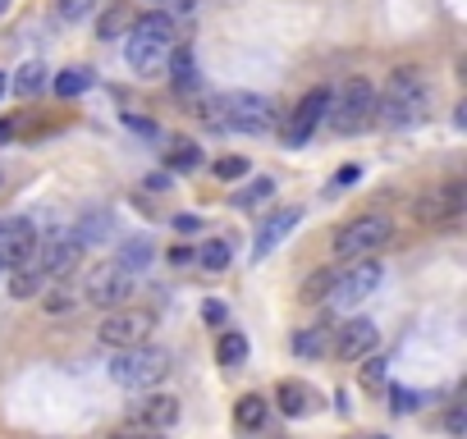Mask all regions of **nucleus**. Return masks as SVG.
<instances>
[{
  "label": "nucleus",
  "mask_w": 467,
  "mask_h": 439,
  "mask_svg": "<svg viewBox=\"0 0 467 439\" xmlns=\"http://www.w3.org/2000/svg\"><path fill=\"white\" fill-rule=\"evenodd\" d=\"M431 114V83L421 78V69L403 64L389 73L385 92L376 97V124L385 129H417Z\"/></svg>",
  "instance_id": "nucleus-1"
},
{
  "label": "nucleus",
  "mask_w": 467,
  "mask_h": 439,
  "mask_svg": "<svg viewBox=\"0 0 467 439\" xmlns=\"http://www.w3.org/2000/svg\"><path fill=\"white\" fill-rule=\"evenodd\" d=\"M174 37H179V28H174L170 14H138L133 28H129V37H124V42H129V46H124L129 69H133L138 78L166 73L170 51H174Z\"/></svg>",
  "instance_id": "nucleus-2"
},
{
  "label": "nucleus",
  "mask_w": 467,
  "mask_h": 439,
  "mask_svg": "<svg viewBox=\"0 0 467 439\" xmlns=\"http://www.w3.org/2000/svg\"><path fill=\"white\" fill-rule=\"evenodd\" d=\"M220 129H234V133H270L280 124V110L270 97H257V92H225L207 106Z\"/></svg>",
  "instance_id": "nucleus-3"
},
{
  "label": "nucleus",
  "mask_w": 467,
  "mask_h": 439,
  "mask_svg": "<svg viewBox=\"0 0 467 439\" xmlns=\"http://www.w3.org/2000/svg\"><path fill=\"white\" fill-rule=\"evenodd\" d=\"M170 376V352L166 348H151V343H138V348H120L110 362V380L120 389H156Z\"/></svg>",
  "instance_id": "nucleus-4"
},
{
  "label": "nucleus",
  "mask_w": 467,
  "mask_h": 439,
  "mask_svg": "<svg viewBox=\"0 0 467 439\" xmlns=\"http://www.w3.org/2000/svg\"><path fill=\"white\" fill-rule=\"evenodd\" d=\"M326 124L344 138H353L362 129L376 124V88L367 78H348L339 88V97H330V110H326Z\"/></svg>",
  "instance_id": "nucleus-5"
},
{
  "label": "nucleus",
  "mask_w": 467,
  "mask_h": 439,
  "mask_svg": "<svg viewBox=\"0 0 467 439\" xmlns=\"http://www.w3.org/2000/svg\"><path fill=\"white\" fill-rule=\"evenodd\" d=\"M151 330H156V311L151 307H115V311H106V321H101V330H97V339L106 343V348H138V343H147L151 339Z\"/></svg>",
  "instance_id": "nucleus-6"
},
{
  "label": "nucleus",
  "mask_w": 467,
  "mask_h": 439,
  "mask_svg": "<svg viewBox=\"0 0 467 439\" xmlns=\"http://www.w3.org/2000/svg\"><path fill=\"white\" fill-rule=\"evenodd\" d=\"M389 238H395V220H385V215H358V220H348L335 233V257H348V261L371 257V252H380L389 243Z\"/></svg>",
  "instance_id": "nucleus-7"
},
{
  "label": "nucleus",
  "mask_w": 467,
  "mask_h": 439,
  "mask_svg": "<svg viewBox=\"0 0 467 439\" xmlns=\"http://www.w3.org/2000/svg\"><path fill=\"white\" fill-rule=\"evenodd\" d=\"M83 298H88L92 307H106V311L124 307V302L133 298V274H129L120 261H106V266L88 270V279H83Z\"/></svg>",
  "instance_id": "nucleus-8"
},
{
  "label": "nucleus",
  "mask_w": 467,
  "mask_h": 439,
  "mask_svg": "<svg viewBox=\"0 0 467 439\" xmlns=\"http://www.w3.org/2000/svg\"><path fill=\"white\" fill-rule=\"evenodd\" d=\"M330 88H311L293 110H289V124H284V147H302L311 133L321 129V119H326V110H330Z\"/></svg>",
  "instance_id": "nucleus-9"
},
{
  "label": "nucleus",
  "mask_w": 467,
  "mask_h": 439,
  "mask_svg": "<svg viewBox=\"0 0 467 439\" xmlns=\"http://www.w3.org/2000/svg\"><path fill=\"white\" fill-rule=\"evenodd\" d=\"M463 215V183H436L412 202V220L421 224H454Z\"/></svg>",
  "instance_id": "nucleus-10"
},
{
  "label": "nucleus",
  "mask_w": 467,
  "mask_h": 439,
  "mask_svg": "<svg viewBox=\"0 0 467 439\" xmlns=\"http://www.w3.org/2000/svg\"><path fill=\"white\" fill-rule=\"evenodd\" d=\"M380 284V266L376 261H358V266H348L344 274H335V284H330V298L335 307H358L362 298H371Z\"/></svg>",
  "instance_id": "nucleus-11"
},
{
  "label": "nucleus",
  "mask_w": 467,
  "mask_h": 439,
  "mask_svg": "<svg viewBox=\"0 0 467 439\" xmlns=\"http://www.w3.org/2000/svg\"><path fill=\"white\" fill-rule=\"evenodd\" d=\"M37 266H42L47 274H69L78 266V257H83V243H78L73 229H51L42 243H37Z\"/></svg>",
  "instance_id": "nucleus-12"
},
{
  "label": "nucleus",
  "mask_w": 467,
  "mask_h": 439,
  "mask_svg": "<svg viewBox=\"0 0 467 439\" xmlns=\"http://www.w3.org/2000/svg\"><path fill=\"white\" fill-rule=\"evenodd\" d=\"M376 343H380V330H376V321H367V316H353V321H344L339 330H335V357L339 362H362V357H371L376 352Z\"/></svg>",
  "instance_id": "nucleus-13"
},
{
  "label": "nucleus",
  "mask_w": 467,
  "mask_h": 439,
  "mask_svg": "<svg viewBox=\"0 0 467 439\" xmlns=\"http://www.w3.org/2000/svg\"><path fill=\"white\" fill-rule=\"evenodd\" d=\"M129 421L151 430V435H166L179 426V398L174 393H142L138 403L129 408Z\"/></svg>",
  "instance_id": "nucleus-14"
},
{
  "label": "nucleus",
  "mask_w": 467,
  "mask_h": 439,
  "mask_svg": "<svg viewBox=\"0 0 467 439\" xmlns=\"http://www.w3.org/2000/svg\"><path fill=\"white\" fill-rule=\"evenodd\" d=\"M37 252V229L32 220H0V266H23Z\"/></svg>",
  "instance_id": "nucleus-15"
},
{
  "label": "nucleus",
  "mask_w": 467,
  "mask_h": 439,
  "mask_svg": "<svg viewBox=\"0 0 467 439\" xmlns=\"http://www.w3.org/2000/svg\"><path fill=\"white\" fill-rule=\"evenodd\" d=\"M298 220H302V211L298 207H284V211H276V215H270L261 229H257V243H252V257L261 261V257H270V252H276L280 243H284V238L298 229Z\"/></svg>",
  "instance_id": "nucleus-16"
},
{
  "label": "nucleus",
  "mask_w": 467,
  "mask_h": 439,
  "mask_svg": "<svg viewBox=\"0 0 467 439\" xmlns=\"http://www.w3.org/2000/svg\"><path fill=\"white\" fill-rule=\"evenodd\" d=\"M276 408L284 417H311L317 412V389L302 384V380H280L276 384Z\"/></svg>",
  "instance_id": "nucleus-17"
},
{
  "label": "nucleus",
  "mask_w": 467,
  "mask_h": 439,
  "mask_svg": "<svg viewBox=\"0 0 467 439\" xmlns=\"http://www.w3.org/2000/svg\"><path fill=\"white\" fill-rule=\"evenodd\" d=\"M47 279H51V274H47L42 266H37V257H28L23 266H14V270H10V293H14V298H23V302H28V298H42Z\"/></svg>",
  "instance_id": "nucleus-18"
},
{
  "label": "nucleus",
  "mask_w": 467,
  "mask_h": 439,
  "mask_svg": "<svg viewBox=\"0 0 467 439\" xmlns=\"http://www.w3.org/2000/svg\"><path fill=\"white\" fill-rule=\"evenodd\" d=\"M133 19H138V10L129 5V0H110V10L97 23V37H101V42H120V37H129Z\"/></svg>",
  "instance_id": "nucleus-19"
},
{
  "label": "nucleus",
  "mask_w": 467,
  "mask_h": 439,
  "mask_svg": "<svg viewBox=\"0 0 467 439\" xmlns=\"http://www.w3.org/2000/svg\"><path fill=\"white\" fill-rule=\"evenodd\" d=\"M166 165H170L174 174L198 170V165H202V147H198V142H188V138H174V142L166 147Z\"/></svg>",
  "instance_id": "nucleus-20"
},
{
  "label": "nucleus",
  "mask_w": 467,
  "mask_h": 439,
  "mask_svg": "<svg viewBox=\"0 0 467 439\" xmlns=\"http://www.w3.org/2000/svg\"><path fill=\"white\" fill-rule=\"evenodd\" d=\"M293 352H298V357H326V352H330V325L321 321V325L298 330V334H293Z\"/></svg>",
  "instance_id": "nucleus-21"
},
{
  "label": "nucleus",
  "mask_w": 467,
  "mask_h": 439,
  "mask_svg": "<svg viewBox=\"0 0 467 439\" xmlns=\"http://www.w3.org/2000/svg\"><path fill=\"white\" fill-rule=\"evenodd\" d=\"M266 421V398L261 393H243L239 403H234V426L239 430H261Z\"/></svg>",
  "instance_id": "nucleus-22"
},
{
  "label": "nucleus",
  "mask_w": 467,
  "mask_h": 439,
  "mask_svg": "<svg viewBox=\"0 0 467 439\" xmlns=\"http://www.w3.org/2000/svg\"><path fill=\"white\" fill-rule=\"evenodd\" d=\"M216 357H220V367H243L248 362V334L243 330H225L220 343H216Z\"/></svg>",
  "instance_id": "nucleus-23"
},
{
  "label": "nucleus",
  "mask_w": 467,
  "mask_h": 439,
  "mask_svg": "<svg viewBox=\"0 0 467 439\" xmlns=\"http://www.w3.org/2000/svg\"><path fill=\"white\" fill-rule=\"evenodd\" d=\"M229 243H225V238H211V243H202V252H198V266L207 270V274H225L229 270Z\"/></svg>",
  "instance_id": "nucleus-24"
},
{
  "label": "nucleus",
  "mask_w": 467,
  "mask_h": 439,
  "mask_svg": "<svg viewBox=\"0 0 467 439\" xmlns=\"http://www.w3.org/2000/svg\"><path fill=\"white\" fill-rule=\"evenodd\" d=\"M60 97H83L88 88H92V69H64V73H55V83H51Z\"/></svg>",
  "instance_id": "nucleus-25"
},
{
  "label": "nucleus",
  "mask_w": 467,
  "mask_h": 439,
  "mask_svg": "<svg viewBox=\"0 0 467 439\" xmlns=\"http://www.w3.org/2000/svg\"><path fill=\"white\" fill-rule=\"evenodd\" d=\"M151 261V238H129V243L120 248V266L133 274V270H147Z\"/></svg>",
  "instance_id": "nucleus-26"
},
{
  "label": "nucleus",
  "mask_w": 467,
  "mask_h": 439,
  "mask_svg": "<svg viewBox=\"0 0 467 439\" xmlns=\"http://www.w3.org/2000/svg\"><path fill=\"white\" fill-rule=\"evenodd\" d=\"M47 88V69L42 64H23L19 73H14V92L28 101V97H37V92H42Z\"/></svg>",
  "instance_id": "nucleus-27"
},
{
  "label": "nucleus",
  "mask_w": 467,
  "mask_h": 439,
  "mask_svg": "<svg viewBox=\"0 0 467 439\" xmlns=\"http://www.w3.org/2000/svg\"><path fill=\"white\" fill-rule=\"evenodd\" d=\"M270 192H276V179H257L252 188H239V192H234V207H261Z\"/></svg>",
  "instance_id": "nucleus-28"
},
{
  "label": "nucleus",
  "mask_w": 467,
  "mask_h": 439,
  "mask_svg": "<svg viewBox=\"0 0 467 439\" xmlns=\"http://www.w3.org/2000/svg\"><path fill=\"white\" fill-rule=\"evenodd\" d=\"M73 307H78V293H73V289H51V293L42 298V311H47V316H69Z\"/></svg>",
  "instance_id": "nucleus-29"
},
{
  "label": "nucleus",
  "mask_w": 467,
  "mask_h": 439,
  "mask_svg": "<svg viewBox=\"0 0 467 439\" xmlns=\"http://www.w3.org/2000/svg\"><path fill=\"white\" fill-rule=\"evenodd\" d=\"M330 284H335V270L311 274L307 284H302V302H326V298H330Z\"/></svg>",
  "instance_id": "nucleus-30"
},
{
  "label": "nucleus",
  "mask_w": 467,
  "mask_h": 439,
  "mask_svg": "<svg viewBox=\"0 0 467 439\" xmlns=\"http://www.w3.org/2000/svg\"><path fill=\"white\" fill-rule=\"evenodd\" d=\"M97 5H101V0H55V14L64 23H78V19H88Z\"/></svg>",
  "instance_id": "nucleus-31"
},
{
  "label": "nucleus",
  "mask_w": 467,
  "mask_h": 439,
  "mask_svg": "<svg viewBox=\"0 0 467 439\" xmlns=\"http://www.w3.org/2000/svg\"><path fill=\"white\" fill-rule=\"evenodd\" d=\"M445 430H449V439H467V412H463V403H454L445 412Z\"/></svg>",
  "instance_id": "nucleus-32"
},
{
  "label": "nucleus",
  "mask_w": 467,
  "mask_h": 439,
  "mask_svg": "<svg viewBox=\"0 0 467 439\" xmlns=\"http://www.w3.org/2000/svg\"><path fill=\"white\" fill-rule=\"evenodd\" d=\"M216 174L220 179H243L248 174V161H243V156H225V161H216Z\"/></svg>",
  "instance_id": "nucleus-33"
},
{
  "label": "nucleus",
  "mask_w": 467,
  "mask_h": 439,
  "mask_svg": "<svg viewBox=\"0 0 467 439\" xmlns=\"http://www.w3.org/2000/svg\"><path fill=\"white\" fill-rule=\"evenodd\" d=\"M421 403V393H412V389H389V408L395 412H412Z\"/></svg>",
  "instance_id": "nucleus-34"
},
{
  "label": "nucleus",
  "mask_w": 467,
  "mask_h": 439,
  "mask_svg": "<svg viewBox=\"0 0 467 439\" xmlns=\"http://www.w3.org/2000/svg\"><path fill=\"white\" fill-rule=\"evenodd\" d=\"M385 367H389L385 357H362V380L367 384H380L385 380Z\"/></svg>",
  "instance_id": "nucleus-35"
},
{
  "label": "nucleus",
  "mask_w": 467,
  "mask_h": 439,
  "mask_svg": "<svg viewBox=\"0 0 467 439\" xmlns=\"http://www.w3.org/2000/svg\"><path fill=\"white\" fill-rule=\"evenodd\" d=\"M166 261H170L174 270H183V266H192V261H198V252H192V248H183V243H174V248L166 252Z\"/></svg>",
  "instance_id": "nucleus-36"
},
{
  "label": "nucleus",
  "mask_w": 467,
  "mask_h": 439,
  "mask_svg": "<svg viewBox=\"0 0 467 439\" xmlns=\"http://www.w3.org/2000/svg\"><path fill=\"white\" fill-rule=\"evenodd\" d=\"M124 124H129L133 133H142V138H156V124H151V119H138V114H124Z\"/></svg>",
  "instance_id": "nucleus-37"
},
{
  "label": "nucleus",
  "mask_w": 467,
  "mask_h": 439,
  "mask_svg": "<svg viewBox=\"0 0 467 439\" xmlns=\"http://www.w3.org/2000/svg\"><path fill=\"white\" fill-rule=\"evenodd\" d=\"M353 179H362V170H358V165H344V170L335 174V183H330V188L339 192V188H348V183H353Z\"/></svg>",
  "instance_id": "nucleus-38"
},
{
  "label": "nucleus",
  "mask_w": 467,
  "mask_h": 439,
  "mask_svg": "<svg viewBox=\"0 0 467 439\" xmlns=\"http://www.w3.org/2000/svg\"><path fill=\"white\" fill-rule=\"evenodd\" d=\"M110 439H156V435H151V430H142V426H133V421H129V426H124V430H115V435H110Z\"/></svg>",
  "instance_id": "nucleus-39"
},
{
  "label": "nucleus",
  "mask_w": 467,
  "mask_h": 439,
  "mask_svg": "<svg viewBox=\"0 0 467 439\" xmlns=\"http://www.w3.org/2000/svg\"><path fill=\"white\" fill-rule=\"evenodd\" d=\"M174 229H179V233H198L202 220H198V215H174Z\"/></svg>",
  "instance_id": "nucleus-40"
},
{
  "label": "nucleus",
  "mask_w": 467,
  "mask_h": 439,
  "mask_svg": "<svg viewBox=\"0 0 467 439\" xmlns=\"http://www.w3.org/2000/svg\"><path fill=\"white\" fill-rule=\"evenodd\" d=\"M202 316H207L211 325H220V321H225V302H207V307H202Z\"/></svg>",
  "instance_id": "nucleus-41"
},
{
  "label": "nucleus",
  "mask_w": 467,
  "mask_h": 439,
  "mask_svg": "<svg viewBox=\"0 0 467 439\" xmlns=\"http://www.w3.org/2000/svg\"><path fill=\"white\" fill-rule=\"evenodd\" d=\"M147 188H151V192H166V188H170V174H151Z\"/></svg>",
  "instance_id": "nucleus-42"
},
{
  "label": "nucleus",
  "mask_w": 467,
  "mask_h": 439,
  "mask_svg": "<svg viewBox=\"0 0 467 439\" xmlns=\"http://www.w3.org/2000/svg\"><path fill=\"white\" fill-rule=\"evenodd\" d=\"M5 88H10V83H5V73H0V97H5Z\"/></svg>",
  "instance_id": "nucleus-43"
},
{
  "label": "nucleus",
  "mask_w": 467,
  "mask_h": 439,
  "mask_svg": "<svg viewBox=\"0 0 467 439\" xmlns=\"http://www.w3.org/2000/svg\"><path fill=\"white\" fill-rule=\"evenodd\" d=\"M367 439H380V435H367Z\"/></svg>",
  "instance_id": "nucleus-44"
},
{
  "label": "nucleus",
  "mask_w": 467,
  "mask_h": 439,
  "mask_svg": "<svg viewBox=\"0 0 467 439\" xmlns=\"http://www.w3.org/2000/svg\"><path fill=\"white\" fill-rule=\"evenodd\" d=\"M0 5H5V0H0Z\"/></svg>",
  "instance_id": "nucleus-45"
},
{
  "label": "nucleus",
  "mask_w": 467,
  "mask_h": 439,
  "mask_svg": "<svg viewBox=\"0 0 467 439\" xmlns=\"http://www.w3.org/2000/svg\"><path fill=\"white\" fill-rule=\"evenodd\" d=\"M0 270H5V266H0Z\"/></svg>",
  "instance_id": "nucleus-46"
}]
</instances>
